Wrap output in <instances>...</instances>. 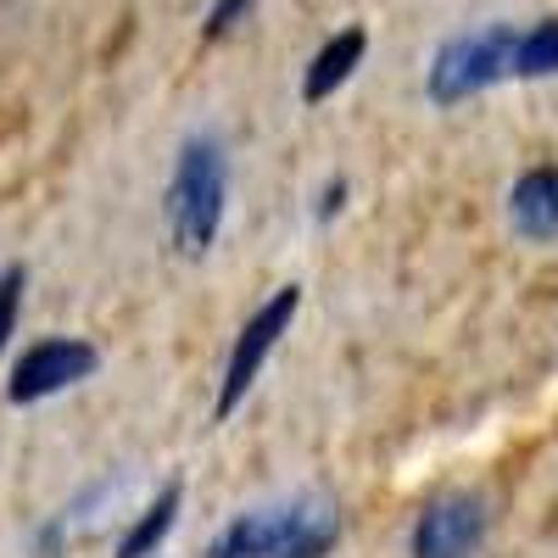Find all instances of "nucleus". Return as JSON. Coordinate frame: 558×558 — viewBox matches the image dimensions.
Returning <instances> with one entry per match:
<instances>
[{
    "label": "nucleus",
    "mask_w": 558,
    "mask_h": 558,
    "mask_svg": "<svg viewBox=\"0 0 558 558\" xmlns=\"http://www.w3.org/2000/svg\"><path fill=\"white\" fill-rule=\"evenodd\" d=\"M341 547V514L330 497L296 492L279 502L241 508L229 525L213 531L202 558H330Z\"/></svg>",
    "instance_id": "obj_1"
},
{
    "label": "nucleus",
    "mask_w": 558,
    "mask_h": 558,
    "mask_svg": "<svg viewBox=\"0 0 558 558\" xmlns=\"http://www.w3.org/2000/svg\"><path fill=\"white\" fill-rule=\"evenodd\" d=\"M162 213H168V241L179 257H207L218 246V229L229 213V157L218 146V134L196 129L179 140Z\"/></svg>",
    "instance_id": "obj_2"
},
{
    "label": "nucleus",
    "mask_w": 558,
    "mask_h": 558,
    "mask_svg": "<svg viewBox=\"0 0 558 558\" xmlns=\"http://www.w3.org/2000/svg\"><path fill=\"white\" fill-rule=\"evenodd\" d=\"M514 39H520L514 23H481L470 34H452L425 68V96L436 107H458V101L508 84L514 78Z\"/></svg>",
    "instance_id": "obj_3"
},
{
    "label": "nucleus",
    "mask_w": 558,
    "mask_h": 558,
    "mask_svg": "<svg viewBox=\"0 0 558 558\" xmlns=\"http://www.w3.org/2000/svg\"><path fill=\"white\" fill-rule=\"evenodd\" d=\"M302 307V291L296 286H279L246 324H241V336L235 347H229V363H223V380H218V397H213V418H229V413H241V402L252 397L257 375H263V363L274 357V347L286 341L291 330V318Z\"/></svg>",
    "instance_id": "obj_4"
},
{
    "label": "nucleus",
    "mask_w": 558,
    "mask_h": 558,
    "mask_svg": "<svg viewBox=\"0 0 558 558\" xmlns=\"http://www.w3.org/2000/svg\"><path fill=\"white\" fill-rule=\"evenodd\" d=\"M101 368V352L78 341V336H45L34 347H23L7 368V402L12 408H34V402H51L73 386H84L89 375Z\"/></svg>",
    "instance_id": "obj_5"
},
{
    "label": "nucleus",
    "mask_w": 558,
    "mask_h": 558,
    "mask_svg": "<svg viewBox=\"0 0 558 558\" xmlns=\"http://www.w3.org/2000/svg\"><path fill=\"white\" fill-rule=\"evenodd\" d=\"M492 514L486 502L470 492H452L418 508V520L408 531V558H475L486 547Z\"/></svg>",
    "instance_id": "obj_6"
},
{
    "label": "nucleus",
    "mask_w": 558,
    "mask_h": 558,
    "mask_svg": "<svg viewBox=\"0 0 558 558\" xmlns=\"http://www.w3.org/2000/svg\"><path fill=\"white\" fill-rule=\"evenodd\" d=\"M508 223L520 241H558V168H525L508 184Z\"/></svg>",
    "instance_id": "obj_7"
},
{
    "label": "nucleus",
    "mask_w": 558,
    "mask_h": 558,
    "mask_svg": "<svg viewBox=\"0 0 558 558\" xmlns=\"http://www.w3.org/2000/svg\"><path fill=\"white\" fill-rule=\"evenodd\" d=\"M363 57H368V28L363 23H352V28H341V34H330L313 51V62H307V73H302V101L307 107H318V101H330L336 89L363 68Z\"/></svg>",
    "instance_id": "obj_8"
},
{
    "label": "nucleus",
    "mask_w": 558,
    "mask_h": 558,
    "mask_svg": "<svg viewBox=\"0 0 558 558\" xmlns=\"http://www.w3.org/2000/svg\"><path fill=\"white\" fill-rule=\"evenodd\" d=\"M179 508H184V486L168 481V486L129 520V531L118 536V558H151V553L168 542V531H173V520H179Z\"/></svg>",
    "instance_id": "obj_9"
},
{
    "label": "nucleus",
    "mask_w": 558,
    "mask_h": 558,
    "mask_svg": "<svg viewBox=\"0 0 558 558\" xmlns=\"http://www.w3.org/2000/svg\"><path fill=\"white\" fill-rule=\"evenodd\" d=\"M514 78H525V84L558 78V12H547L531 28H520V39H514Z\"/></svg>",
    "instance_id": "obj_10"
},
{
    "label": "nucleus",
    "mask_w": 558,
    "mask_h": 558,
    "mask_svg": "<svg viewBox=\"0 0 558 558\" xmlns=\"http://www.w3.org/2000/svg\"><path fill=\"white\" fill-rule=\"evenodd\" d=\"M23 286H28V274H23V268H7V274H0V352H7V341H12V330H17Z\"/></svg>",
    "instance_id": "obj_11"
},
{
    "label": "nucleus",
    "mask_w": 558,
    "mask_h": 558,
    "mask_svg": "<svg viewBox=\"0 0 558 558\" xmlns=\"http://www.w3.org/2000/svg\"><path fill=\"white\" fill-rule=\"evenodd\" d=\"M252 12V0H213L207 7V23H202V39H223L229 28H241Z\"/></svg>",
    "instance_id": "obj_12"
},
{
    "label": "nucleus",
    "mask_w": 558,
    "mask_h": 558,
    "mask_svg": "<svg viewBox=\"0 0 558 558\" xmlns=\"http://www.w3.org/2000/svg\"><path fill=\"white\" fill-rule=\"evenodd\" d=\"M347 196H352V184H347V179H330V184H324V191L313 196V223H330V218H341Z\"/></svg>",
    "instance_id": "obj_13"
}]
</instances>
